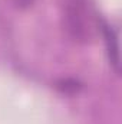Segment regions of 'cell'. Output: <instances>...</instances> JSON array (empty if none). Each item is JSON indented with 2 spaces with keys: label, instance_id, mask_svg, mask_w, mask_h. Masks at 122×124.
<instances>
[{
  "label": "cell",
  "instance_id": "cell-2",
  "mask_svg": "<svg viewBox=\"0 0 122 124\" xmlns=\"http://www.w3.org/2000/svg\"><path fill=\"white\" fill-rule=\"evenodd\" d=\"M99 33H102V36H103V42L106 46V55H108L111 66L114 68L115 74H119L121 72V61H119V42H118L116 32L114 31L112 26H109L105 20L101 19Z\"/></svg>",
  "mask_w": 122,
  "mask_h": 124
},
{
  "label": "cell",
  "instance_id": "cell-4",
  "mask_svg": "<svg viewBox=\"0 0 122 124\" xmlns=\"http://www.w3.org/2000/svg\"><path fill=\"white\" fill-rule=\"evenodd\" d=\"M12 3L17 10H29L30 7H33L36 0H12Z\"/></svg>",
  "mask_w": 122,
  "mask_h": 124
},
{
  "label": "cell",
  "instance_id": "cell-3",
  "mask_svg": "<svg viewBox=\"0 0 122 124\" xmlns=\"http://www.w3.org/2000/svg\"><path fill=\"white\" fill-rule=\"evenodd\" d=\"M81 87H82V85H81L78 81H75V79H63V81H61V82L58 84V88L65 94L78 93Z\"/></svg>",
  "mask_w": 122,
  "mask_h": 124
},
{
  "label": "cell",
  "instance_id": "cell-1",
  "mask_svg": "<svg viewBox=\"0 0 122 124\" xmlns=\"http://www.w3.org/2000/svg\"><path fill=\"white\" fill-rule=\"evenodd\" d=\"M99 22L89 0H65L63 26L75 42L91 43L99 33Z\"/></svg>",
  "mask_w": 122,
  "mask_h": 124
}]
</instances>
